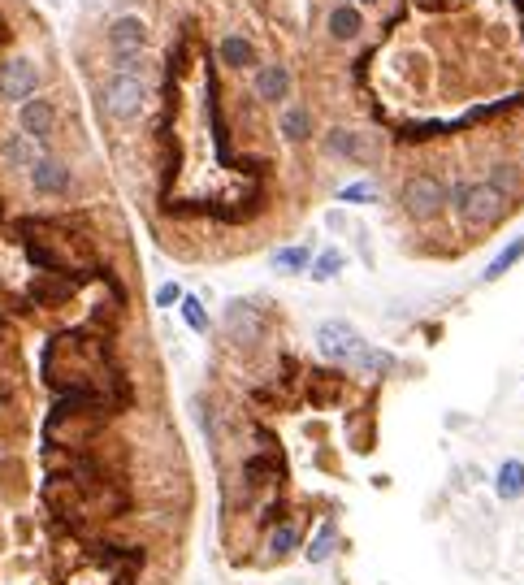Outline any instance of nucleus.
I'll list each match as a JSON object with an SVG mask.
<instances>
[{"label": "nucleus", "mask_w": 524, "mask_h": 585, "mask_svg": "<svg viewBox=\"0 0 524 585\" xmlns=\"http://www.w3.org/2000/svg\"><path fill=\"white\" fill-rule=\"evenodd\" d=\"M100 104H104V113H109V122H117V126L143 122V113H148V104H152V91H148V78H143L139 65L135 70H113L104 78Z\"/></svg>", "instance_id": "nucleus-1"}, {"label": "nucleus", "mask_w": 524, "mask_h": 585, "mask_svg": "<svg viewBox=\"0 0 524 585\" xmlns=\"http://www.w3.org/2000/svg\"><path fill=\"white\" fill-rule=\"evenodd\" d=\"M451 204L455 213H460L468 226H494L503 213H507V191L499 182L481 178V182H460V187L451 191Z\"/></svg>", "instance_id": "nucleus-2"}, {"label": "nucleus", "mask_w": 524, "mask_h": 585, "mask_svg": "<svg viewBox=\"0 0 524 585\" xmlns=\"http://www.w3.org/2000/svg\"><path fill=\"white\" fill-rule=\"evenodd\" d=\"M104 39H109V57H113L117 70H135V65L143 61V52H148V44H152L148 22H143L139 13H117Z\"/></svg>", "instance_id": "nucleus-3"}, {"label": "nucleus", "mask_w": 524, "mask_h": 585, "mask_svg": "<svg viewBox=\"0 0 524 585\" xmlns=\"http://www.w3.org/2000/svg\"><path fill=\"white\" fill-rule=\"evenodd\" d=\"M403 213H408L412 221H434L438 213H447L451 204V187L442 182L438 174H416L403 182Z\"/></svg>", "instance_id": "nucleus-4"}, {"label": "nucleus", "mask_w": 524, "mask_h": 585, "mask_svg": "<svg viewBox=\"0 0 524 585\" xmlns=\"http://www.w3.org/2000/svg\"><path fill=\"white\" fill-rule=\"evenodd\" d=\"M364 347H369V343L360 338L356 325H347V321H321V325H317V351H321L325 360L356 369V360H360Z\"/></svg>", "instance_id": "nucleus-5"}, {"label": "nucleus", "mask_w": 524, "mask_h": 585, "mask_svg": "<svg viewBox=\"0 0 524 585\" xmlns=\"http://www.w3.org/2000/svg\"><path fill=\"white\" fill-rule=\"evenodd\" d=\"M39 83H44V74H39L35 61L26 57H13L0 65V100L9 104H26L31 96H39Z\"/></svg>", "instance_id": "nucleus-6"}, {"label": "nucleus", "mask_w": 524, "mask_h": 585, "mask_svg": "<svg viewBox=\"0 0 524 585\" xmlns=\"http://www.w3.org/2000/svg\"><path fill=\"white\" fill-rule=\"evenodd\" d=\"M226 334L239 347H256L265 338V312H260L252 299H230L226 304Z\"/></svg>", "instance_id": "nucleus-7"}, {"label": "nucleus", "mask_w": 524, "mask_h": 585, "mask_svg": "<svg viewBox=\"0 0 524 585\" xmlns=\"http://www.w3.org/2000/svg\"><path fill=\"white\" fill-rule=\"evenodd\" d=\"M26 178H31L35 195H65L74 187V174H70V165H65L61 156H39Z\"/></svg>", "instance_id": "nucleus-8"}, {"label": "nucleus", "mask_w": 524, "mask_h": 585, "mask_svg": "<svg viewBox=\"0 0 524 585\" xmlns=\"http://www.w3.org/2000/svg\"><path fill=\"white\" fill-rule=\"evenodd\" d=\"M18 130H26L31 139L44 143L52 130H57V104L44 96H31L26 104H18Z\"/></svg>", "instance_id": "nucleus-9"}, {"label": "nucleus", "mask_w": 524, "mask_h": 585, "mask_svg": "<svg viewBox=\"0 0 524 585\" xmlns=\"http://www.w3.org/2000/svg\"><path fill=\"white\" fill-rule=\"evenodd\" d=\"M39 156H48L44 143L31 139L26 130H13V135L0 139V161H5L9 169H22V174H31V165L39 161Z\"/></svg>", "instance_id": "nucleus-10"}, {"label": "nucleus", "mask_w": 524, "mask_h": 585, "mask_svg": "<svg viewBox=\"0 0 524 585\" xmlns=\"http://www.w3.org/2000/svg\"><path fill=\"white\" fill-rule=\"evenodd\" d=\"M325 26H330V39L351 44V39H360V31H364V9L356 0H338V5H330V13H325Z\"/></svg>", "instance_id": "nucleus-11"}, {"label": "nucleus", "mask_w": 524, "mask_h": 585, "mask_svg": "<svg viewBox=\"0 0 524 585\" xmlns=\"http://www.w3.org/2000/svg\"><path fill=\"white\" fill-rule=\"evenodd\" d=\"M252 87L265 104H282L286 96H291V70H286V65H265V70H256Z\"/></svg>", "instance_id": "nucleus-12"}, {"label": "nucleus", "mask_w": 524, "mask_h": 585, "mask_svg": "<svg viewBox=\"0 0 524 585\" xmlns=\"http://www.w3.org/2000/svg\"><path fill=\"white\" fill-rule=\"evenodd\" d=\"M325 152L330 156H343V161H369V148H364V135L347 126H334L330 135H325Z\"/></svg>", "instance_id": "nucleus-13"}, {"label": "nucleus", "mask_w": 524, "mask_h": 585, "mask_svg": "<svg viewBox=\"0 0 524 585\" xmlns=\"http://www.w3.org/2000/svg\"><path fill=\"white\" fill-rule=\"evenodd\" d=\"M494 494L503 503H516L524 499V460H503L499 473H494Z\"/></svg>", "instance_id": "nucleus-14"}, {"label": "nucleus", "mask_w": 524, "mask_h": 585, "mask_svg": "<svg viewBox=\"0 0 524 585\" xmlns=\"http://www.w3.org/2000/svg\"><path fill=\"white\" fill-rule=\"evenodd\" d=\"M308 135H312V109H304V104H286L282 109V139L304 143Z\"/></svg>", "instance_id": "nucleus-15"}, {"label": "nucleus", "mask_w": 524, "mask_h": 585, "mask_svg": "<svg viewBox=\"0 0 524 585\" xmlns=\"http://www.w3.org/2000/svg\"><path fill=\"white\" fill-rule=\"evenodd\" d=\"M217 57L230 65V70H247V65L256 61V48H252V39H243V35H226L217 44Z\"/></svg>", "instance_id": "nucleus-16"}, {"label": "nucleus", "mask_w": 524, "mask_h": 585, "mask_svg": "<svg viewBox=\"0 0 524 585\" xmlns=\"http://www.w3.org/2000/svg\"><path fill=\"white\" fill-rule=\"evenodd\" d=\"M520 260H524V234H520V239H512V243H507L499 256L490 260V265H486V273H481V282H499L503 273H512V269L520 265Z\"/></svg>", "instance_id": "nucleus-17"}, {"label": "nucleus", "mask_w": 524, "mask_h": 585, "mask_svg": "<svg viewBox=\"0 0 524 585\" xmlns=\"http://www.w3.org/2000/svg\"><path fill=\"white\" fill-rule=\"evenodd\" d=\"M178 317H182V325H187V330H195V334H208V330H213V317H208L204 299H195V295H182V299H178Z\"/></svg>", "instance_id": "nucleus-18"}, {"label": "nucleus", "mask_w": 524, "mask_h": 585, "mask_svg": "<svg viewBox=\"0 0 524 585\" xmlns=\"http://www.w3.org/2000/svg\"><path fill=\"white\" fill-rule=\"evenodd\" d=\"M278 273H308L312 269V247H282V252H273V260H269Z\"/></svg>", "instance_id": "nucleus-19"}, {"label": "nucleus", "mask_w": 524, "mask_h": 585, "mask_svg": "<svg viewBox=\"0 0 524 585\" xmlns=\"http://www.w3.org/2000/svg\"><path fill=\"white\" fill-rule=\"evenodd\" d=\"M343 269H347V256L338 252V247H325L321 256H312V269L308 273H312V282H334Z\"/></svg>", "instance_id": "nucleus-20"}, {"label": "nucleus", "mask_w": 524, "mask_h": 585, "mask_svg": "<svg viewBox=\"0 0 524 585\" xmlns=\"http://www.w3.org/2000/svg\"><path fill=\"white\" fill-rule=\"evenodd\" d=\"M377 195H382V191H377V182L373 178H360V182H351V187L338 191V200H343V204H373Z\"/></svg>", "instance_id": "nucleus-21"}, {"label": "nucleus", "mask_w": 524, "mask_h": 585, "mask_svg": "<svg viewBox=\"0 0 524 585\" xmlns=\"http://www.w3.org/2000/svg\"><path fill=\"white\" fill-rule=\"evenodd\" d=\"M356 369L390 373V369H395V356H390V351H382V347H364V351H360V360H356Z\"/></svg>", "instance_id": "nucleus-22"}, {"label": "nucleus", "mask_w": 524, "mask_h": 585, "mask_svg": "<svg viewBox=\"0 0 524 585\" xmlns=\"http://www.w3.org/2000/svg\"><path fill=\"white\" fill-rule=\"evenodd\" d=\"M334 542H338V533H334V525H321V533H317V542L308 546V559L312 564H325V559L334 555Z\"/></svg>", "instance_id": "nucleus-23"}, {"label": "nucleus", "mask_w": 524, "mask_h": 585, "mask_svg": "<svg viewBox=\"0 0 524 585\" xmlns=\"http://www.w3.org/2000/svg\"><path fill=\"white\" fill-rule=\"evenodd\" d=\"M295 542H299V529H295V525H282V529H273V538H269L273 555H286V551H295Z\"/></svg>", "instance_id": "nucleus-24"}, {"label": "nucleus", "mask_w": 524, "mask_h": 585, "mask_svg": "<svg viewBox=\"0 0 524 585\" xmlns=\"http://www.w3.org/2000/svg\"><path fill=\"white\" fill-rule=\"evenodd\" d=\"M178 299H182L178 282H161V286H156V304H161V308H178Z\"/></svg>", "instance_id": "nucleus-25"}, {"label": "nucleus", "mask_w": 524, "mask_h": 585, "mask_svg": "<svg viewBox=\"0 0 524 585\" xmlns=\"http://www.w3.org/2000/svg\"><path fill=\"white\" fill-rule=\"evenodd\" d=\"M83 5H87V9H104V5H109V0H83Z\"/></svg>", "instance_id": "nucleus-26"}, {"label": "nucleus", "mask_w": 524, "mask_h": 585, "mask_svg": "<svg viewBox=\"0 0 524 585\" xmlns=\"http://www.w3.org/2000/svg\"><path fill=\"white\" fill-rule=\"evenodd\" d=\"M356 5H360V9H364V5H369V9H373V5H382V0H356Z\"/></svg>", "instance_id": "nucleus-27"}, {"label": "nucleus", "mask_w": 524, "mask_h": 585, "mask_svg": "<svg viewBox=\"0 0 524 585\" xmlns=\"http://www.w3.org/2000/svg\"><path fill=\"white\" fill-rule=\"evenodd\" d=\"M48 5H57V0H48Z\"/></svg>", "instance_id": "nucleus-28"}]
</instances>
